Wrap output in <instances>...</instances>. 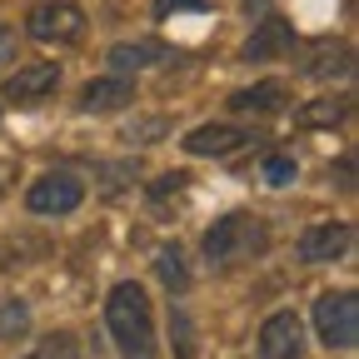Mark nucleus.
Returning a JSON list of instances; mask_svg holds the SVG:
<instances>
[{"mask_svg": "<svg viewBox=\"0 0 359 359\" xmlns=\"http://www.w3.org/2000/svg\"><path fill=\"white\" fill-rule=\"evenodd\" d=\"M105 325L120 344V359H155V314H150V294L125 280L110 290L105 299Z\"/></svg>", "mask_w": 359, "mask_h": 359, "instance_id": "obj_1", "label": "nucleus"}, {"mask_svg": "<svg viewBox=\"0 0 359 359\" xmlns=\"http://www.w3.org/2000/svg\"><path fill=\"white\" fill-rule=\"evenodd\" d=\"M264 245H269V230H264L259 215H224V219H215V230L205 235L210 264H240V259H255V255H264Z\"/></svg>", "mask_w": 359, "mask_h": 359, "instance_id": "obj_2", "label": "nucleus"}, {"mask_svg": "<svg viewBox=\"0 0 359 359\" xmlns=\"http://www.w3.org/2000/svg\"><path fill=\"white\" fill-rule=\"evenodd\" d=\"M314 330H320L325 349H354L359 344V299L349 290H330L314 299Z\"/></svg>", "mask_w": 359, "mask_h": 359, "instance_id": "obj_3", "label": "nucleus"}, {"mask_svg": "<svg viewBox=\"0 0 359 359\" xmlns=\"http://www.w3.org/2000/svg\"><path fill=\"white\" fill-rule=\"evenodd\" d=\"M25 30L40 45H75L85 35V11L70 6V0H40V6L25 15Z\"/></svg>", "mask_w": 359, "mask_h": 359, "instance_id": "obj_4", "label": "nucleus"}, {"mask_svg": "<svg viewBox=\"0 0 359 359\" xmlns=\"http://www.w3.org/2000/svg\"><path fill=\"white\" fill-rule=\"evenodd\" d=\"M80 200H85V185H80L70 170L40 175L35 185H30V195H25L30 215H70V210H80Z\"/></svg>", "mask_w": 359, "mask_h": 359, "instance_id": "obj_5", "label": "nucleus"}, {"mask_svg": "<svg viewBox=\"0 0 359 359\" xmlns=\"http://www.w3.org/2000/svg\"><path fill=\"white\" fill-rule=\"evenodd\" d=\"M349 245H354V230L344 219H325V224H309V230L299 235V259H309V264H334V259H344L349 255Z\"/></svg>", "mask_w": 359, "mask_h": 359, "instance_id": "obj_6", "label": "nucleus"}, {"mask_svg": "<svg viewBox=\"0 0 359 359\" xmlns=\"http://www.w3.org/2000/svg\"><path fill=\"white\" fill-rule=\"evenodd\" d=\"M259 354L264 359H304V325L290 309L269 314V320L259 325Z\"/></svg>", "mask_w": 359, "mask_h": 359, "instance_id": "obj_7", "label": "nucleus"}, {"mask_svg": "<svg viewBox=\"0 0 359 359\" xmlns=\"http://www.w3.org/2000/svg\"><path fill=\"white\" fill-rule=\"evenodd\" d=\"M60 85V65L55 60H35V65H20L11 80H6V100L15 105H40L45 95H55Z\"/></svg>", "mask_w": 359, "mask_h": 359, "instance_id": "obj_8", "label": "nucleus"}, {"mask_svg": "<svg viewBox=\"0 0 359 359\" xmlns=\"http://www.w3.org/2000/svg\"><path fill=\"white\" fill-rule=\"evenodd\" d=\"M130 100H135V85H130L125 75L90 80V85L80 90V110H85V115H105V110H120V105H130Z\"/></svg>", "mask_w": 359, "mask_h": 359, "instance_id": "obj_9", "label": "nucleus"}, {"mask_svg": "<svg viewBox=\"0 0 359 359\" xmlns=\"http://www.w3.org/2000/svg\"><path fill=\"white\" fill-rule=\"evenodd\" d=\"M290 50H294V30H290L280 15H264L259 30H255L250 45H245V60H275V55H290Z\"/></svg>", "mask_w": 359, "mask_h": 359, "instance_id": "obj_10", "label": "nucleus"}, {"mask_svg": "<svg viewBox=\"0 0 359 359\" xmlns=\"http://www.w3.org/2000/svg\"><path fill=\"white\" fill-rule=\"evenodd\" d=\"M245 140H250V130H240V125H200L185 135V150L190 155H235Z\"/></svg>", "mask_w": 359, "mask_h": 359, "instance_id": "obj_11", "label": "nucleus"}, {"mask_svg": "<svg viewBox=\"0 0 359 359\" xmlns=\"http://www.w3.org/2000/svg\"><path fill=\"white\" fill-rule=\"evenodd\" d=\"M349 65H354V55L344 40H320V45H309V60L299 70L309 80H339V75H349Z\"/></svg>", "mask_w": 359, "mask_h": 359, "instance_id": "obj_12", "label": "nucleus"}, {"mask_svg": "<svg viewBox=\"0 0 359 359\" xmlns=\"http://www.w3.org/2000/svg\"><path fill=\"white\" fill-rule=\"evenodd\" d=\"M285 80H259V85H250V90H235L230 95V105L240 110V115H275V110H285Z\"/></svg>", "mask_w": 359, "mask_h": 359, "instance_id": "obj_13", "label": "nucleus"}, {"mask_svg": "<svg viewBox=\"0 0 359 359\" xmlns=\"http://www.w3.org/2000/svg\"><path fill=\"white\" fill-rule=\"evenodd\" d=\"M170 50L160 40H125V45H115L110 50V65L120 70V75H130V70H145V65H160Z\"/></svg>", "mask_w": 359, "mask_h": 359, "instance_id": "obj_14", "label": "nucleus"}, {"mask_svg": "<svg viewBox=\"0 0 359 359\" xmlns=\"http://www.w3.org/2000/svg\"><path fill=\"white\" fill-rule=\"evenodd\" d=\"M349 115V100H339V95H325V100H314V105H304L294 120L304 125V130H314V125H339Z\"/></svg>", "mask_w": 359, "mask_h": 359, "instance_id": "obj_15", "label": "nucleus"}, {"mask_svg": "<svg viewBox=\"0 0 359 359\" xmlns=\"http://www.w3.org/2000/svg\"><path fill=\"white\" fill-rule=\"evenodd\" d=\"M155 269H160V280H165L175 294H180V290H190V269H185V255H180L175 245H170V250H160Z\"/></svg>", "mask_w": 359, "mask_h": 359, "instance_id": "obj_16", "label": "nucleus"}, {"mask_svg": "<svg viewBox=\"0 0 359 359\" xmlns=\"http://www.w3.org/2000/svg\"><path fill=\"white\" fill-rule=\"evenodd\" d=\"M25 359H80V344H75V334H65V330H55V334H45Z\"/></svg>", "mask_w": 359, "mask_h": 359, "instance_id": "obj_17", "label": "nucleus"}, {"mask_svg": "<svg viewBox=\"0 0 359 359\" xmlns=\"http://www.w3.org/2000/svg\"><path fill=\"white\" fill-rule=\"evenodd\" d=\"M25 330H30L25 299H0V339H20Z\"/></svg>", "mask_w": 359, "mask_h": 359, "instance_id": "obj_18", "label": "nucleus"}, {"mask_svg": "<svg viewBox=\"0 0 359 359\" xmlns=\"http://www.w3.org/2000/svg\"><path fill=\"white\" fill-rule=\"evenodd\" d=\"M264 180H269V185H290V180H294V160L269 155V160H264Z\"/></svg>", "mask_w": 359, "mask_h": 359, "instance_id": "obj_19", "label": "nucleus"}, {"mask_svg": "<svg viewBox=\"0 0 359 359\" xmlns=\"http://www.w3.org/2000/svg\"><path fill=\"white\" fill-rule=\"evenodd\" d=\"M170 330H175V339H180V359H190V354H195V349H190V314L175 309V314H170Z\"/></svg>", "mask_w": 359, "mask_h": 359, "instance_id": "obj_20", "label": "nucleus"}, {"mask_svg": "<svg viewBox=\"0 0 359 359\" xmlns=\"http://www.w3.org/2000/svg\"><path fill=\"white\" fill-rule=\"evenodd\" d=\"M185 180H190V175H180V170H175V175H160V185L150 190V195H155V205H165L170 195H180V190H185Z\"/></svg>", "mask_w": 359, "mask_h": 359, "instance_id": "obj_21", "label": "nucleus"}, {"mask_svg": "<svg viewBox=\"0 0 359 359\" xmlns=\"http://www.w3.org/2000/svg\"><path fill=\"white\" fill-rule=\"evenodd\" d=\"M15 60V30L6 25V20H0V70H6Z\"/></svg>", "mask_w": 359, "mask_h": 359, "instance_id": "obj_22", "label": "nucleus"}, {"mask_svg": "<svg viewBox=\"0 0 359 359\" xmlns=\"http://www.w3.org/2000/svg\"><path fill=\"white\" fill-rule=\"evenodd\" d=\"M170 11H205V0H155V15H170Z\"/></svg>", "mask_w": 359, "mask_h": 359, "instance_id": "obj_23", "label": "nucleus"}, {"mask_svg": "<svg viewBox=\"0 0 359 359\" xmlns=\"http://www.w3.org/2000/svg\"><path fill=\"white\" fill-rule=\"evenodd\" d=\"M6 180H15V165H11V160H0V190H6Z\"/></svg>", "mask_w": 359, "mask_h": 359, "instance_id": "obj_24", "label": "nucleus"}]
</instances>
